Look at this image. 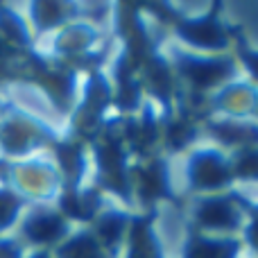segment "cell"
Masks as SVG:
<instances>
[{
    "instance_id": "6da1fadb",
    "label": "cell",
    "mask_w": 258,
    "mask_h": 258,
    "mask_svg": "<svg viewBox=\"0 0 258 258\" xmlns=\"http://www.w3.org/2000/svg\"><path fill=\"white\" fill-rule=\"evenodd\" d=\"M183 36L197 45H222L224 43L222 30L211 21H197V23L183 25Z\"/></svg>"
},
{
    "instance_id": "7a4b0ae2",
    "label": "cell",
    "mask_w": 258,
    "mask_h": 258,
    "mask_svg": "<svg viewBox=\"0 0 258 258\" xmlns=\"http://www.w3.org/2000/svg\"><path fill=\"white\" fill-rule=\"evenodd\" d=\"M192 174H195V181L200 183V186H218V183H222L224 177H227V172H224V168L220 165V161L213 159V156H202L195 163Z\"/></svg>"
},
{
    "instance_id": "3957f363",
    "label": "cell",
    "mask_w": 258,
    "mask_h": 258,
    "mask_svg": "<svg viewBox=\"0 0 258 258\" xmlns=\"http://www.w3.org/2000/svg\"><path fill=\"white\" fill-rule=\"evenodd\" d=\"M200 218L202 222L211 224V227H229L233 224V211L229 209L227 202H209L202 206Z\"/></svg>"
},
{
    "instance_id": "277c9868",
    "label": "cell",
    "mask_w": 258,
    "mask_h": 258,
    "mask_svg": "<svg viewBox=\"0 0 258 258\" xmlns=\"http://www.w3.org/2000/svg\"><path fill=\"white\" fill-rule=\"evenodd\" d=\"M27 233L34 240H52L61 233V222L57 218H36L27 224Z\"/></svg>"
},
{
    "instance_id": "5b68a950",
    "label": "cell",
    "mask_w": 258,
    "mask_h": 258,
    "mask_svg": "<svg viewBox=\"0 0 258 258\" xmlns=\"http://www.w3.org/2000/svg\"><path fill=\"white\" fill-rule=\"evenodd\" d=\"M186 73L197 82V84H211L222 75V63H213V61H195L188 63Z\"/></svg>"
},
{
    "instance_id": "8992f818",
    "label": "cell",
    "mask_w": 258,
    "mask_h": 258,
    "mask_svg": "<svg viewBox=\"0 0 258 258\" xmlns=\"http://www.w3.org/2000/svg\"><path fill=\"white\" fill-rule=\"evenodd\" d=\"M63 258H100L98 256V249L91 240L86 238H80V240L71 242V245L63 249Z\"/></svg>"
},
{
    "instance_id": "52a82bcc",
    "label": "cell",
    "mask_w": 258,
    "mask_h": 258,
    "mask_svg": "<svg viewBox=\"0 0 258 258\" xmlns=\"http://www.w3.org/2000/svg\"><path fill=\"white\" fill-rule=\"evenodd\" d=\"M188 258H224L222 245H197L192 247Z\"/></svg>"
},
{
    "instance_id": "ba28073f",
    "label": "cell",
    "mask_w": 258,
    "mask_h": 258,
    "mask_svg": "<svg viewBox=\"0 0 258 258\" xmlns=\"http://www.w3.org/2000/svg\"><path fill=\"white\" fill-rule=\"evenodd\" d=\"M14 209H16L14 200H9L7 195H0V224H5V222H9V220H12Z\"/></svg>"
},
{
    "instance_id": "9c48e42d",
    "label": "cell",
    "mask_w": 258,
    "mask_h": 258,
    "mask_svg": "<svg viewBox=\"0 0 258 258\" xmlns=\"http://www.w3.org/2000/svg\"><path fill=\"white\" fill-rule=\"evenodd\" d=\"M120 224H122V220H120V218H116V220L109 218L107 222L102 224V233H104L107 238H116V236H118V231H120Z\"/></svg>"
},
{
    "instance_id": "30bf717a",
    "label": "cell",
    "mask_w": 258,
    "mask_h": 258,
    "mask_svg": "<svg viewBox=\"0 0 258 258\" xmlns=\"http://www.w3.org/2000/svg\"><path fill=\"white\" fill-rule=\"evenodd\" d=\"M242 172L247 174H258V156H249V159H245V163L240 165Z\"/></svg>"
},
{
    "instance_id": "8fae6325",
    "label": "cell",
    "mask_w": 258,
    "mask_h": 258,
    "mask_svg": "<svg viewBox=\"0 0 258 258\" xmlns=\"http://www.w3.org/2000/svg\"><path fill=\"white\" fill-rule=\"evenodd\" d=\"M249 66H251V71L258 75V57H249Z\"/></svg>"
}]
</instances>
